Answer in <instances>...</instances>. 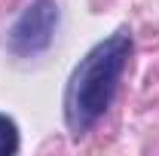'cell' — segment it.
<instances>
[{"label":"cell","instance_id":"6da1fadb","mask_svg":"<svg viewBox=\"0 0 159 156\" xmlns=\"http://www.w3.org/2000/svg\"><path fill=\"white\" fill-rule=\"evenodd\" d=\"M129 55H132V37L125 31H116L77 64L64 95V119L74 135H86L107 113L116 95L119 77L129 64Z\"/></svg>","mask_w":159,"mask_h":156},{"label":"cell","instance_id":"7a4b0ae2","mask_svg":"<svg viewBox=\"0 0 159 156\" xmlns=\"http://www.w3.org/2000/svg\"><path fill=\"white\" fill-rule=\"evenodd\" d=\"M55 25H58L55 3L52 0H37L12 25V31H9V52L12 55H37V52H43L52 43Z\"/></svg>","mask_w":159,"mask_h":156},{"label":"cell","instance_id":"3957f363","mask_svg":"<svg viewBox=\"0 0 159 156\" xmlns=\"http://www.w3.org/2000/svg\"><path fill=\"white\" fill-rule=\"evenodd\" d=\"M16 150H19V132H16V122L0 113V156L16 153Z\"/></svg>","mask_w":159,"mask_h":156}]
</instances>
